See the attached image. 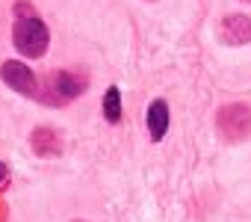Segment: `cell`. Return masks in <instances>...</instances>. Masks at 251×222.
Masks as SVG:
<instances>
[{
	"instance_id": "1",
	"label": "cell",
	"mask_w": 251,
	"mask_h": 222,
	"mask_svg": "<svg viewBox=\"0 0 251 222\" xmlns=\"http://www.w3.org/2000/svg\"><path fill=\"white\" fill-rule=\"evenodd\" d=\"M12 42L18 48L21 56L27 59H42L48 54L50 45V33L45 27V21L33 12V15H15V27H12Z\"/></svg>"
},
{
	"instance_id": "2",
	"label": "cell",
	"mask_w": 251,
	"mask_h": 222,
	"mask_svg": "<svg viewBox=\"0 0 251 222\" xmlns=\"http://www.w3.org/2000/svg\"><path fill=\"white\" fill-rule=\"evenodd\" d=\"M86 86H89V74L86 71H80V68H62V71H53L42 83V92L36 98H42L50 107H62V104L74 101L77 95H83Z\"/></svg>"
},
{
	"instance_id": "3",
	"label": "cell",
	"mask_w": 251,
	"mask_h": 222,
	"mask_svg": "<svg viewBox=\"0 0 251 222\" xmlns=\"http://www.w3.org/2000/svg\"><path fill=\"white\" fill-rule=\"evenodd\" d=\"M216 131L225 142H245L251 137V104H225L216 113Z\"/></svg>"
},
{
	"instance_id": "4",
	"label": "cell",
	"mask_w": 251,
	"mask_h": 222,
	"mask_svg": "<svg viewBox=\"0 0 251 222\" xmlns=\"http://www.w3.org/2000/svg\"><path fill=\"white\" fill-rule=\"evenodd\" d=\"M0 80H3L9 89H15L24 98H36L39 95V80L33 74L30 65H24L21 59H6L0 65Z\"/></svg>"
},
{
	"instance_id": "5",
	"label": "cell",
	"mask_w": 251,
	"mask_h": 222,
	"mask_svg": "<svg viewBox=\"0 0 251 222\" xmlns=\"http://www.w3.org/2000/svg\"><path fill=\"white\" fill-rule=\"evenodd\" d=\"M219 39L230 48L251 42V18L248 15H225L219 24Z\"/></svg>"
},
{
	"instance_id": "6",
	"label": "cell",
	"mask_w": 251,
	"mask_h": 222,
	"mask_svg": "<svg viewBox=\"0 0 251 222\" xmlns=\"http://www.w3.org/2000/svg\"><path fill=\"white\" fill-rule=\"evenodd\" d=\"M145 128L151 134V142H163V137L169 134V104L163 98L148 104V113H145Z\"/></svg>"
},
{
	"instance_id": "7",
	"label": "cell",
	"mask_w": 251,
	"mask_h": 222,
	"mask_svg": "<svg viewBox=\"0 0 251 222\" xmlns=\"http://www.w3.org/2000/svg\"><path fill=\"white\" fill-rule=\"evenodd\" d=\"M30 148L39 157H53V154L62 151V137L56 131H50V128H36L30 134Z\"/></svg>"
},
{
	"instance_id": "8",
	"label": "cell",
	"mask_w": 251,
	"mask_h": 222,
	"mask_svg": "<svg viewBox=\"0 0 251 222\" xmlns=\"http://www.w3.org/2000/svg\"><path fill=\"white\" fill-rule=\"evenodd\" d=\"M103 119L109 122V125H118L121 122V92H118V86H109L106 92H103Z\"/></svg>"
},
{
	"instance_id": "9",
	"label": "cell",
	"mask_w": 251,
	"mask_h": 222,
	"mask_svg": "<svg viewBox=\"0 0 251 222\" xmlns=\"http://www.w3.org/2000/svg\"><path fill=\"white\" fill-rule=\"evenodd\" d=\"M6 175H9V166H6V163H0V184L6 181Z\"/></svg>"
},
{
	"instance_id": "10",
	"label": "cell",
	"mask_w": 251,
	"mask_h": 222,
	"mask_svg": "<svg viewBox=\"0 0 251 222\" xmlns=\"http://www.w3.org/2000/svg\"><path fill=\"white\" fill-rule=\"evenodd\" d=\"M74 222H86V219H74Z\"/></svg>"
},
{
	"instance_id": "11",
	"label": "cell",
	"mask_w": 251,
	"mask_h": 222,
	"mask_svg": "<svg viewBox=\"0 0 251 222\" xmlns=\"http://www.w3.org/2000/svg\"><path fill=\"white\" fill-rule=\"evenodd\" d=\"M148 3H154V0H148Z\"/></svg>"
},
{
	"instance_id": "12",
	"label": "cell",
	"mask_w": 251,
	"mask_h": 222,
	"mask_svg": "<svg viewBox=\"0 0 251 222\" xmlns=\"http://www.w3.org/2000/svg\"><path fill=\"white\" fill-rule=\"evenodd\" d=\"M245 3H251V0H245Z\"/></svg>"
}]
</instances>
